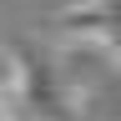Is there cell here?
Here are the masks:
<instances>
[{"instance_id":"6da1fadb","label":"cell","mask_w":121,"mask_h":121,"mask_svg":"<svg viewBox=\"0 0 121 121\" xmlns=\"http://www.w3.org/2000/svg\"><path fill=\"white\" fill-rule=\"evenodd\" d=\"M56 30L60 35H86V40H106L116 45V0H86L76 10H60L56 15Z\"/></svg>"},{"instance_id":"7a4b0ae2","label":"cell","mask_w":121,"mask_h":121,"mask_svg":"<svg viewBox=\"0 0 121 121\" xmlns=\"http://www.w3.org/2000/svg\"><path fill=\"white\" fill-rule=\"evenodd\" d=\"M0 121H15V111H10V101H5V91H0Z\"/></svg>"}]
</instances>
